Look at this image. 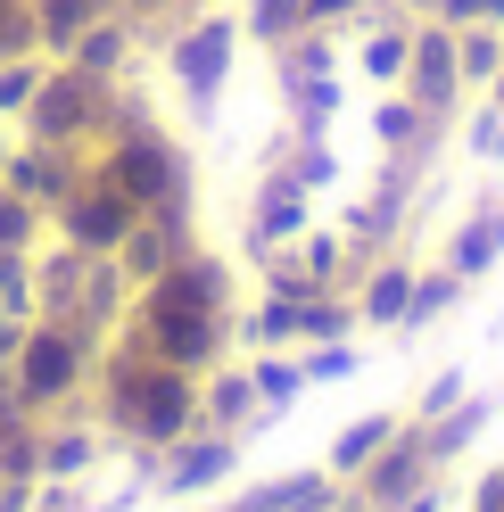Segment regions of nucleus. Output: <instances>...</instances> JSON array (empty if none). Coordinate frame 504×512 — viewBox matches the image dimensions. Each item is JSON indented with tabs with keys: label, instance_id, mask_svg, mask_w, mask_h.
<instances>
[{
	"label": "nucleus",
	"instance_id": "6",
	"mask_svg": "<svg viewBox=\"0 0 504 512\" xmlns=\"http://www.w3.org/2000/svg\"><path fill=\"white\" fill-rule=\"evenodd\" d=\"M298 232H306V182H298L290 166H273V174L257 182V199H248V256L265 265V256L290 248Z\"/></svg>",
	"mask_w": 504,
	"mask_h": 512
},
{
	"label": "nucleus",
	"instance_id": "23",
	"mask_svg": "<svg viewBox=\"0 0 504 512\" xmlns=\"http://www.w3.org/2000/svg\"><path fill=\"white\" fill-rule=\"evenodd\" d=\"M42 471H50V479H67V471H91V430H58V438L42 446Z\"/></svg>",
	"mask_w": 504,
	"mask_h": 512
},
{
	"label": "nucleus",
	"instance_id": "21",
	"mask_svg": "<svg viewBox=\"0 0 504 512\" xmlns=\"http://www.w3.org/2000/svg\"><path fill=\"white\" fill-rule=\"evenodd\" d=\"M463 397H471V372H463V364H447V372H430L422 389H414V405H405V413H414V422H438V413L463 405Z\"/></svg>",
	"mask_w": 504,
	"mask_h": 512
},
{
	"label": "nucleus",
	"instance_id": "24",
	"mask_svg": "<svg viewBox=\"0 0 504 512\" xmlns=\"http://www.w3.org/2000/svg\"><path fill=\"white\" fill-rule=\"evenodd\" d=\"M364 9V0H306V25H331V34H348V17Z\"/></svg>",
	"mask_w": 504,
	"mask_h": 512
},
{
	"label": "nucleus",
	"instance_id": "4",
	"mask_svg": "<svg viewBox=\"0 0 504 512\" xmlns=\"http://www.w3.org/2000/svg\"><path fill=\"white\" fill-rule=\"evenodd\" d=\"M232 42H240V25L232 17H182V34H174V83H182V100L191 108H215V91H224L232 75Z\"/></svg>",
	"mask_w": 504,
	"mask_h": 512
},
{
	"label": "nucleus",
	"instance_id": "16",
	"mask_svg": "<svg viewBox=\"0 0 504 512\" xmlns=\"http://www.w3.org/2000/svg\"><path fill=\"white\" fill-rule=\"evenodd\" d=\"M248 380H257V405H265V413H290V405L306 397V372H298V356H273V347H257Z\"/></svg>",
	"mask_w": 504,
	"mask_h": 512
},
{
	"label": "nucleus",
	"instance_id": "22",
	"mask_svg": "<svg viewBox=\"0 0 504 512\" xmlns=\"http://www.w3.org/2000/svg\"><path fill=\"white\" fill-rule=\"evenodd\" d=\"M463 149L480 157V166H504V108L496 100H480V108L463 116Z\"/></svg>",
	"mask_w": 504,
	"mask_h": 512
},
{
	"label": "nucleus",
	"instance_id": "3",
	"mask_svg": "<svg viewBox=\"0 0 504 512\" xmlns=\"http://www.w3.org/2000/svg\"><path fill=\"white\" fill-rule=\"evenodd\" d=\"M397 91H405L422 116H463L471 83H463V67H455V34H447L438 17H414V58H405Z\"/></svg>",
	"mask_w": 504,
	"mask_h": 512
},
{
	"label": "nucleus",
	"instance_id": "7",
	"mask_svg": "<svg viewBox=\"0 0 504 512\" xmlns=\"http://www.w3.org/2000/svg\"><path fill=\"white\" fill-rule=\"evenodd\" d=\"M240 471V438L232 430H199V438H182L166 463H157V488L166 496H207V488H224V479Z\"/></svg>",
	"mask_w": 504,
	"mask_h": 512
},
{
	"label": "nucleus",
	"instance_id": "26",
	"mask_svg": "<svg viewBox=\"0 0 504 512\" xmlns=\"http://www.w3.org/2000/svg\"><path fill=\"white\" fill-rule=\"evenodd\" d=\"M480 100H496V108H504V67H496V75L480 83Z\"/></svg>",
	"mask_w": 504,
	"mask_h": 512
},
{
	"label": "nucleus",
	"instance_id": "5",
	"mask_svg": "<svg viewBox=\"0 0 504 512\" xmlns=\"http://www.w3.org/2000/svg\"><path fill=\"white\" fill-rule=\"evenodd\" d=\"M17 389L34 397V405H58L67 389H83V331H75V323L25 331V347H17Z\"/></svg>",
	"mask_w": 504,
	"mask_h": 512
},
{
	"label": "nucleus",
	"instance_id": "1",
	"mask_svg": "<svg viewBox=\"0 0 504 512\" xmlns=\"http://www.w3.org/2000/svg\"><path fill=\"white\" fill-rule=\"evenodd\" d=\"M224 298H232V273L215 256H182L133 306V347H149V356H166L182 372L224 364V347H232V306Z\"/></svg>",
	"mask_w": 504,
	"mask_h": 512
},
{
	"label": "nucleus",
	"instance_id": "15",
	"mask_svg": "<svg viewBox=\"0 0 504 512\" xmlns=\"http://www.w3.org/2000/svg\"><path fill=\"white\" fill-rule=\"evenodd\" d=\"M496 256H504V223H496V207H471V215L455 223V240H447V265H455L463 281H480V273H496Z\"/></svg>",
	"mask_w": 504,
	"mask_h": 512
},
{
	"label": "nucleus",
	"instance_id": "20",
	"mask_svg": "<svg viewBox=\"0 0 504 512\" xmlns=\"http://www.w3.org/2000/svg\"><path fill=\"white\" fill-rule=\"evenodd\" d=\"M298 372H306V389H323V380H356L364 372V347L356 339H314L306 356H298Z\"/></svg>",
	"mask_w": 504,
	"mask_h": 512
},
{
	"label": "nucleus",
	"instance_id": "13",
	"mask_svg": "<svg viewBox=\"0 0 504 512\" xmlns=\"http://www.w3.org/2000/svg\"><path fill=\"white\" fill-rule=\"evenodd\" d=\"M463 290H471V281H463L455 265H422V273H414V298H405V323H397V339H422V331H438V323H447V314L463 306Z\"/></svg>",
	"mask_w": 504,
	"mask_h": 512
},
{
	"label": "nucleus",
	"instance_id": "12",
	"mask_svg": "<svg viewBox=\"0 0 504 512\" xmlns=\"http://www.w3.org/2000/svg\"><path fill=\"white\" fill-rule=\"evenodd\" d=\"M496 389L480 397V389H471L463 405H447V413H438V422H422V438H430V455H438V471H447V463H463V446H480L488 438V422H496ZM405 422H414V413H405Z\"/></svg>",
	"mask_w": 504,
	"mask_h": 512
},
{
	"label": "nucleus",
	"instance_id": "19",
	"mask_svg": "<svg viewBox=\"0 0 504 512\" xmlns=\"http://www.w3.org/2000/svg\"><path fill=\"white\" fill-rule=\"evenodd\" d=\"M306 25V0H248V17H240V34L257 42V50H273V42H290Z\"/></svg>",
	"mask_w": 504,
	"mask_h": 512
},
{
	"label": "nucleus",
	"instance_id": "2",
	"mask_svg": "<svg viewBox=\"0 0 504 512\" xmlns=\"http://www.w3.org/2000/svg\"><path fill=\"white\" fill-rule=\"evenodd\" d=\"M430 479H438V455H430L422 422H397L389 446H381L356 479H339V488H348V512H389V504H405L414 488H430Z\"/></svg>",
	"mask_w": 504,
	"mask_h": 512
},
{
	"label": "nucleus",
	"instance_id": "25",
	"mask_svg": "<svg viewBox=\"0 0 504 512\" xmlns=\"http://www.w3.org/2000/svg\"><path fill=\"white\" fill-rule=\"evenodd\" d=\"M389 512H447V479H430V488H414L405 504H389Z\"/></svg>",
	"mask_w": 504,
	"mask_h": 512
},
{
	"label": "nucleus",
	"instance_id": "9",
	"mask_svg": "<svg viewBox=\"0 0 504 512\" xmlns=\"http://www.w3.org/2000/svg\"><path fill=\"white\" fill-rule=\"evenodd\" d=\"M100 108H108V91H100V75H83V67H67L58 83H42V91H34V141H75L83 124H100Z\"/></svg>",
	"mask_w": 504,
	"mask_h": 512
},
{
	"label": "nucleus",
	"instance_id": "28",
	"mask_svg": "<svg viewBox=\"0 0 504 512\" xmlns=\"http://www.w3.org/2000/svg\"><path fill=\"white\" fill-rule=\"evenodd\" d=\"M496 397H504V389H496Z\"/></svg>",
	"mask_w": 504,
	"mask_h": 512
},
{
	"label": "nucleus",
	"instance_id": "8",
	"mask_svg": "<svg viewBox=\"0 0 504 512\" xmlns=\"http://www.w3.org/2000/svg\"><path fill=\"white\" fill-rule=\"evenodd\" d=\"M414 256L405 248H381L372 265L356 273V290H348V306H356V323H372V331H397L405 323V298H414Z\"/></svg>",
	"mask_w": 504,
	"mask_h": 512
},
{
	"label": "nucleus",
	"instance_id": "17",
	"mask_svg": "<svg viewBox=\"0 0 504 512\" xmlns=\"http://www.w3.org/2000/svg\"><path fill=\"white\" fill-rule=\"evenodd\" d=\"M281 108L298 116L290 133H331V108H339V75H314V83H281Z\"/></svg>",
	"mask_w": 504,
	"mask_h": 512
},
{
	"label": "nucleus",
	"instance_id": "11",
	"mask_svg": "<svg viewBox=\"0 0 504 512\" xmlns=\"http://www.w3.org/2000/svg\"><path fill=\"white\" fill-rule=\"evenodd\" d=\"M265 422V405H257V380H248V372H224V364H215L207 380H199V430H257Z\"/></svg>",
	"mask_w": 504,
	"mask_h": 512
},
{
	"label": "nucleus",
	"instance_id": "10",
	"mask_svg": "<svg viewBox=\"0 0 504 512\" xmlns=\"http://www.w3.org/2000/svg\"><path fill=\"white\" fill-rule=\"evenodd\" d=\"M215 512H348V488L314 463V471H290V479H257V488H240Z\"/></svg>",
	"mask_w": 504,
	"mask_h": 512
},
{
	"label": "nucleus",
	"instance_id": "14",
	"mask_svg": "<svg viewBox=\"0 0 504 512\" xmlns=\"http://www.w3.org/2000/svg\"><path fill=\"white\" fill-rule=\"evenodd\" d=\"M397 422H405V405L356 413V422H348V430H339V438L323 446V471H331V479H356V471H364V463H372V455L389 446V430H397Z\"/></svg>",
	"mask_w": 504,
	"mask_h": 512
},
{
	"label": "nucleus",
	"instance_id": "27",
	"mask_svg": "<svg viewBox=\"0 0 504 512\" xmlns=\"http://www.w3.org/2000/svg\"><path fill=\"white\" fill-rule=\"evenodd\" d=\"M496 223H504V199H496Z\"/></svg>",
	"mask_w": 504,
	"mask_h": 512
},
{
	"label": "nucleus",
	"instance_id": "18",
	"mask_svg": "<svg viewBox=\"0 0 504 512\" xmlns=\"http://www.w3.org/2000/svg\"><path fill=\"white\" fill-rule=\"evenodd\" d=\"M455 67H463L471 91H480V83L504 67V25H463V34H455Z\"/></svg>",
	"mask_w": 504,
	"mask_h": 512
}]
</instances>
